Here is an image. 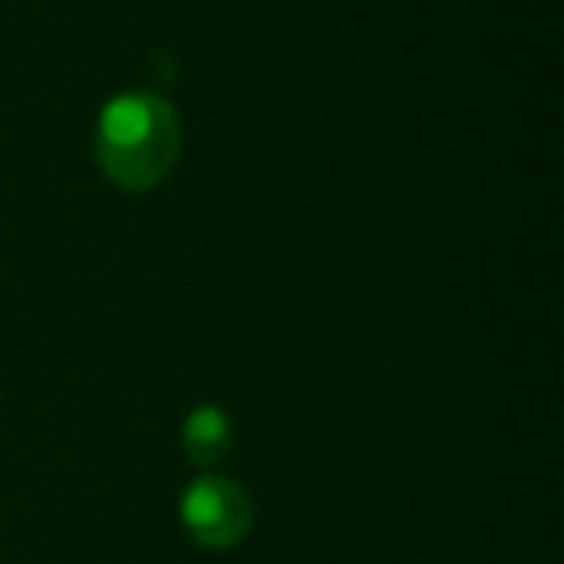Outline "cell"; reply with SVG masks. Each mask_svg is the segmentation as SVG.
Segmentation results:
<instances>
[{
    "label": "cell",
    "mask_w": 564,
    "mask_h": 564,
    "mask_svg": "<svg viewBox=\"0 0 564 564\" xmlns=\"http://www.w3.org/2000/svg\"><path fill=\"white\" fill-rule=\"evenodd\" d=\"M182 525L197 545L232 549L248 538L251 530V499L236 479L202 476L182 495Z\"/></svg>",
    "instance_id": "cell-2"
},
{
    "label": "cell",
    "mask_w": 564,
    "mask_h": 564,
    "mask_svg": "<svg viewBox=\"0 0 564 564\" xmlns=\"http://www.w3.org/2000/svg\"><path fill=\"white\" fill-rule=\"evenodd\" d=\"M182 445H186V456L194 464H217L232 448V422L217 406L194 410L182 425Z\"/></svg>",
    "instance_id": "cell-3"
},
{
    "label": "cell",
    "mask_w": 564,
    "mask_h": 564,
    "mask_svg": "<svg viewBox=\"0 0 564 564\" xmlns=\"http://www.w3.org/2000/svg\"><path fill=\"white\" fill-rule=\"evenodd\" d=\"M97 163L120 189H155L178 159V117L155 94H124L97 120Z\"/></svg>",
    "instance_id": "cell-1"
}]
</instances>
